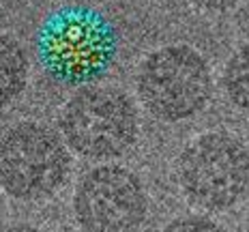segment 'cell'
I'll return each mask as SVG.
<instances>
[{"mask_svg":"<svg viewBox=\"0 0 249 232\" xmlns=\"http://www.w3.org/2000/svg\"><path fill=\"white\" fill-rule=\"evenodd\" d=\"M116 52L114 24L84 4H67L52 11L37 33L39 63L60 84L95 82L112 67Z\"/></svg>","mask_w":249,"mask_h":232,"instance_id":"obj_1","label":"cell"},{"mask_svg":"<svg viewBox=\"0 0 249 232\" xmlns=\"http://www.w3.org/2000/svg\"><path fill=\"white\" fill-rule=\"evenodd\" d=\"M176 180L194 206L228 211L249 192V148L232 133H202L178 155Z\"/></svg>","mask_w":249,"mask_h":232,"instance_id":"obj_2","label":"cell"},{"mask_svg":"<svg viewBox=\"0 0 249 232\" xmlns=\"http://www.w3.org/2000/svg\"><path fill=\"white\" fill-rule=\"evenodd\" d=\"M142 106L159 121L180 123L206 107L213 92L211 67L196 48L170 43L150 52L136 75Z\"/></svg>","mask_w":249,"mask_h":232,"instance_id":"obj_3","label":"cell"},{"mask_svg":"<svg viewBox=\"0 0 249 232\" xmlns=\"http://www.w3.org/2000/svg\"><path fill=\"white\" fill-rule=\"evenodd\" d=\"M138 112L124 92L106 86L77 90L60 112L67 146L86 159L121 157L138 140Z\"/></svg>","mask_w":249,"mask_h":232,"instance_id":"obj_4","label":"cell"},{"mask_svg":"<svg viewBox=\"0 0 249 232\" xmlns=\"http://www.w3.org/2000/svg\"><path fill=\"white\" fill-rule=\"evenodd\" d=\"M69 146L50 127L18 123L0 144V183L11 198L41 200L56 194L69 174Z\"/></svg>","mask_w":249,"mask_h":232,"instance_id":"obj_5","label":"cell"},{"mask_svg":"<svg viewBox=\"0 0 249 232\" xmlns=\"http://www.w3.org/2000/svg\"><path fill=\"white\" fill-rule=\"evenodd\" d=\"M73 213L84 232H138L148 215V196L129 168L97 166L77 180Z\"/></svg>","mask_w":249,"mask_h":232,"instance_id":"obj_6","label":"cell"},{"mask_svg":"<svg viewBox=\"0 0 249 232\" xmlns=\"http://www.w3.org/2000/svg\"><path fill=\"white\" fill-rule=\"evenodd\" d=\"M0 60H2V106L11 103L26 86L28 60L22 45L13 37L2 35L0 41Z\"/></svg>","mask_w":249,"mask_h":232,"instance_id":"obj_7","label":"cell"},{"mask_svg":"<svg viewBox=\"0 0 249 232\" xmlns=\"http://www.w3.org/2000/svg\"><path fill=\"white\" fill-rule=\"evenodd\" d=\"M224 92L238 112L249 116V43L241 45L226 63Z\"/></svg>","mask_w":249,"mask_h":232,"instance_id":"obj_8","label":"cell"},{"mask_svg":"<svg viewBox=\"0 0 249 232\" xmlns=\"http://www.w3.org/2000/svg\"><path fill=\"white\" fill-rule=\"evenodd\" d=\"M161 232H226L217 221L204 215H183L172 219Z\"/></svg>","mask_w":249,"mask_h":232,"instance_id":"obj_9","label":"cell"},{"mask_svg":"<svg viewBox=\"0 0 249 232\" xmlns=\"http://www.w3.org/2000/svg\"><path fill=\"white\" fill-rule=\"evenodd\" d=\"M191 4H196L202 11H211V13H224L234 9L241 0H189Z\"/></svg>","mask_w":249,"mask_h":232,"instance_id":"obj_10","label":"cell"},{"mask_svg":"<svg viewBox=\"0 0 249 232\" xmlns=\"http://www.w3.org/2000/svg\"><path fill=\"white\" fill-rule=\"evenodd\" d=\"M4 232H41V230L35 228V226H28V224H15V226H9Z\"/></svg>","mask_w":249,"mask_h":232,"instance_id":"obj_11","label":"cell"},{"mask_svg":"<svg viewBox=\"0 0 249 232\" xmlns=\"http://www.w3.org/2000/svg\"><path fill=\"white\" fill-rule=\"evenodd\" d=\"M245 232H249V219H247V226H245Z\"/></svg>","mask_w":249,"mask_h":232,"instance_id":"obj_12","label":"cell"}]
</instances>
